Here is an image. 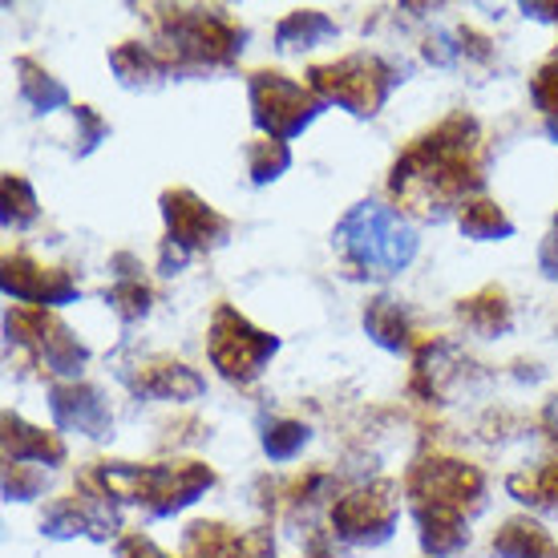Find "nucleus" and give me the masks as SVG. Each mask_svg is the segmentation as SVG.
Returning <instances> with one entry per match:
<instances>
[{
  "mask_svg": "<svg viewBox=\"0 0 558 558\" xmlns=\"http://www.w3.org/2000/svg\"><path fill=\"white\" fill-rule=\"evenodd\" d=\"M486 182V138L474 113L453 110L409 142L389 170V195L417 219H446Z\"/></svg>",
  "mask_w": 558,
  "mask_h": 558,
  "instance_id": "nucleus-1",
  "label": "nucleus"
},
{
  "mask_svg": "<svg viewBox=\"0 0 558 558\" xmlns=\"http://www.w3.org/2000/svg\"><path fill=\"white\" fill-rule=\"evenodd\" d=\"M85 482L110 494L118 506H142L150 518H170L195 506L210 486L215 470L207 461L174 458V461H94Z\"/></svg>",
  "mask_w": 558,
  "mask_h": 558,
  "instance_id": "nucleus-2",
  "label": "nucleus"
},
{
  "mask_svg": "<svg viewBox=\"0 0 558 558\" xmlns=\"http://www.w3.org/2000/svg\"><path fill=\"white\" fill-rule=\"evenodd\" d=\"M154 49L162 53L170 77L174 73H203L227 70L247 41V28L227 9H186V4H167L150 9Z\"/></svg>",
  "mask_w": 558,
  "mask_h": 558,
  "instance_id": "nucleus-3",
  "label": "nucleus"
},
{
  "mask_svg": "<svg viewBox=\"0 0 558 558\" xmlns=\"http://www.w3.org/2000/svg\"><path fill=\"white\" fill-rule=\"evenodd\" d=\"M336 259L352 279H392L417 255V231L397 207L356 203L332 231Z\"/></svg>",
  "mask_w": 558,
  "mask_h": 558,
  "instance_id": "nucleus-4",
  "label": "nucleus"
},
{
  "mask_svg": "<svg viewBox=\"0 0 558 558\" xmlns=\"http://www.w3.org/2000/svg\"><path fill=\"white\" fill-rule=\"evenodd\" d=\"M405 82L401 70L380 53H344L332 61H320L307 70V85L324 106H340L352 118H377L389 94Z\"/></svg>",
  "mask_w": 558,
  "mask_h": 558,
  "instance_id": "nucleus-5",
  "label": "nucleus"
},
{
  "mask_svg": "<svg viewBox=\"0 0 558 558\" xmlns=\"http://www.w3.org/2000/svg\"><path fill=\"white\" fill-rule=\"evenodd\" d=\"M158 207H162V223H167V235H162V247H158V267L167 276L182 271L191 264V255H207L231 239V219L223 210L210 207L207 198H198L195 191H186V186L162 191Z\"/></svg>",
  "mask_w": 558,
  "mask_h": 558,
  "instance_id": "nucleus-6",
  "label": "nucleus"
},
{
  "mask_svg": "<svg viewBox=\"0 0 558 558\" xmlns=\"http://www.w3.org/2000/svg\"><path fill=\"white\" fill-rule=\"evenodd\" d=\"M4 332L21 356L33 368H41L57 380H77V373L89 361V349L73 336V328L57 320L49 307H25L13 304L4 316Z\"/></svg>",
  "mask_w": 558,
  "mask_h": 558,
  "instance_id": "nucleus-7",
  "label": "nucleus"
},
{
  "mask_svg": "<svg viewBox=\"0 0 558 558\" xmlns=\"http://www.w3.org/2000/svg\"><path fill=\"white\" fill-rule=\"evenodd\" d=\"M405 489L409 506H441L453 514L474 518L486 506V474L474 461L449 458V453H425L405 470Z\"/></svg>",
  "mask_w": 558,
  "mask_h": 558,
  "instance_id": "nucleus-8",
  "label": "nucleus"
},
{
  "mask_svg": "<svg viewBox=\"0 0 558 558\" xmlns=\"http://www.w3.org/2000/svg\"><path fill=\"white\" fill-rule=\"evenodd\" d=\"M279 352V336L255 328L239 307L215 304L207 324V356L219 368V377L231 385H252L264 377L267 361Z\"/></svg>",
  "mask_w": 558,
  "mask_h": 558,
  "instance_id": "nucleus-9",
  "label": "nucleus"
},
{
  "mask_svg": "<svg viewBox=\"0 0 558 558\" xmlns=\"http://www.w3.org/2000/svg\"><path fill=\"white\" fill-rule=\"evenodd\" d=\"M247 98H252V122L264 130V138L279 142L304 134L324 113V101L312 94V85L279 70H255L247 77Z\"/></svg>",
  "mask_w": 558,
  "mask_h": 558,
  "instance_id": "nucleus-10",
  "label": "nucleus"
},
{
  "mask_svg": "<svg viewBox=\"0 0 558 558\" xmlns=\"http://www.w3.org/2000/svg\"><path fill=\"white\" fill-rule=\"evenodd\" d=\"M401 522V486L397 482H364L332 498V534L349 546L389 543Z\"/></svg>",
  "mask_w": 558,
  "mask_h": 558,
  "instance_id": "nucleus-11",
  "label": "nucleus"
},
{
  "mask_svg": "<svg viewBox=\"0 0 558 558\" xmlns=\"http://www.w3.org/2000/svg\"><path fill=\"white\" fill-rule=\"evenodd\" d=\"M122 526V510L113 502L110 494H101L98 486H89L82 477V486L61 494L53 502L45 506L41 514V531L49 538H110Z\"/></svg>",
  "mask_w": 558,
  "mask_h": 558,
  "instance_id": "nucleus-12",
  "label": "nucleus"
},
{
  "mask_svg": "<svg viewBox=\"0 0 558 558\" xmlns=\"http://www.w3.org/2000/svg\"><path fill=\"white\" fill-rule=\"evenodd\" d=\"M4 295L25 307H61L73 304L82 288L65 267H49L28 252L4 255Z\"/></svg>",
  "mask_w": 558,
  "mask_h": 558,
  "instance_id": "nucleus-13",
  "label": "nucleus"
},
{
  "mask_svg": "<svg viewBox=\"0 0 558 558\" xmlns=\"http://www.w3.org/2000/svg\"><path fill=\"white\" fill-rule=\"evenodd\" d=\"M182 558H276V538L264 526H231L219 518L191 522L182 534Z\"/></svg>",
  "mask_w": 558,
  "mask_h": 558,
  "instance_id": "nucleus-14",
  "label": "nucleus"
},
{
  "mask_svg": "<svg viewBox=\"0 0 558 558\" xmlns=\"http://www.w3.org/2000/svg\"><path fill=\"white\" fill-rule=\"evenodd\" d=\"M49 413H53L57 429L65 433H82V437H110L113 429V413L106 392L85 385V380H57L49 389Z\"/></svg>",
  "mask_w": 558,
  "mask_h": 558,
  "instance_id": "nucleus-15",
  "label": "nucleus"
},
{
  "mask_svg": "<svg viewBox=\"0 0 558 558\" xmlns=\"http://www.w3.org/2000/svg\"><path fill=\"white\" fill-rule=\"evenodd\" d=\"M130 392L150 397V401H198L207 392V380L198 377L191 364L174 361V356H150L142 361L126 377Z\"/></svg>",
  "mask_w": 558,
  "mask_h": 558,
  "instance_id": "nucleus-16",
  "label": "nucleus"
},
{
  "mask_svg": "<svg viewBox=\"0 0 558 558\" xmlns=\"http://www.w3.org/2000/svg\"><path fill=\"white\" fill-rule=\"evenodd\" d=\"M65 458H70V449L61 441V433H45L16 413H4V461L57 470V465H65Z\"/></svg>",
  "mask_w": 558,
  "mask_h": 558,
  "instance_id": "nucleus-17",
  "label": "nucleus"
},
{
  "mask_svg": "<svg viewBox=\"0 0 558 558\" xmlns=\"http://www.w3.org/2000/svg\"><path fill=\"white\" fill-rule=\"evenodd\" d=\"M413 522H417L421 550L429 558H449L458 555L461 546H470V518L441 510V506H409Z\"/></svg>",
  "mask_w": 558,
  "mask_h": 558,
  "instance_id": "nucleus-18",
  "label": "nucleus"
},
{
  "mask_svg": "<svg viewBox=\"0 0 558 558\" xmlns=\"http://www.w3.org/2000/svg\"><path fill=\"white\" fill-rule=\"evenodd\" d=\"M458 320L474 336L494 340V336H506L510 328H514V304H510L506 288L489 283V288H482V292L458 300Z\"/></svg>",
  "mask_w": 558,
  "mask_h": 558,
  "instance_id": "nucleus-19",
  "label": "nucleus"
},
{
  "mask_svg": "<svg viewBox=\"0 0 558 558\" xmlns=\"http://www.w3.org/2000/svg\"><path fill=\"white\" fill-rule=\"evenodd\" d=\"M364 332L389 352H413L421 344V332H413V320L392 295H377L364 307Z\"/></svg>",
  "mask_w": 558,
  "mask_h": 558,
  "instance_id": "nucleus-20",
  "label": "nucleus"
},
{
  "mask_svg": "<svg viewBox=\"0 0 558 558\" xmlns=\"http://www.w3.org/2000/svg\"><path fill=\"white\" fill-rule=\"evenodd\" d=\"M110 70H113V77H118V82L126 85V89H158V85L170 77L167 61H162V53H158L150 41L113 45Z\"/></svg>",
  "mask_w": 558,
  "mask_h": 558,
  "instance_id": "nucleus-21",
  "label": "nucleus"
},
{
  "mask_svg": "<svg viewBox=\"0 0 558 558\" xmlns=\"http://www.w3.org/2000/svg\"><path fill=\"white\" fill-rule=\"evenodd\" d=\"M494 555L498 558H558V543L538 518L518 514V518H506L502 526L494 531Z\"/></svg>",
  "mask_w": 558,
  "mask_h": 558,
  "instance_id": "nucleus-22",
  "label": "nucleus"
},
{
  "mask_svg": "<svg viewBox=\"0 0 558 558\" xmlns=\"http://www.w3.org/2000/svg\"><path fill=\"white\" fill-rule=\"evenodd\" d=\"M113 264L126 267V271H113V283L106 288V304L118 312V320L122 324H134L142 320L146 312H150V283H146V276H142V264L134 259V255H113Z\"/></svg>",
  "mask_w": 558,
  "mask_h": 558,
  "instance_id": "nucleus-23",
  "label": "nucleus"
},
{
  "mask_svg": "<svg viewBox=\"0 0 558 558\" xmlns=\"http://www.w3.org/2000/svg\"><path fill=\"white\" fill-rule=\"evenodd\" d=\"M13 70H16V98L25 101L33 113H53L61 106H70L65 82L45 70L37 57H16Z\"/></svg>",
  "mask_w": 558,
  "mask_h": 558,
  "instance_id": "nucleus-24",
  "label": "nucleus"
},
{
  "mask_svg": "<svg viewBox=\"0 0 558 558\" xmlns=\"http://www.w3.org/2000/svg\"><path fill=\"white\" fill-rule=\"evenodd\" d=\"M506 489H510V498H518V502L538 510V514H558V458L514 470L506 477Z\"/></svg>",
  "mask_w": 558,
  "mask_h": 558,
  "instance_id": "nucleus-25",
  "label": "nucleus"
},
{
  "mask_svg": "<svg viewBox=\"0 0 558 558\" xmlns=\"http://www.w3.org/2000/svg\"><path fill=\"white\" fill-rule=\"evenodd\" d=\"M336 37V21L320 9H292L276 25V49L279 53H304V49H316V45L332 41Z\"/></svg>",
  "mask_w": 558,
  "mask_h": 558,
  "instance_id": "nucleus-26",
  "label": "nucleus"
},
{
  "mask_svg": "<svg viewBox=\"0 0 558 558\" xmlns=\"http://www.w3.org/2000/svg\"><path fill=\"white\" fill-rule=\"evenodd\" d=\"M458 227H461V235L474 239V243H502V239L514 235V219L502 210V203H494V198H486V195L470 198V203L458 210Z\"/></svg>",
  "mask_w": 558,
  "mask_h": 558,
  "instance_id": "nucleus-27",
  "label": "nucleus"
},
{
  "mask_svg": "<svg viewBox=\"0 0 558 558\" xmlns=\"http://www.w3.org/2000/svg\"><path fill=\"white\" fill-rule=\"evenodd\" d=\"M288 167H292V146H288V142L255 138L252 146H247V174H252L255 186L276 182Z\"/></svg>",
  "mask_w": 558,
  "mask_h": 558,
  "instance_id": "nucleus-28",
  "label": "nucleus"
},
{
  "mask_svg": "<svg viewBox=\"0 0 558 558\" xmlns=\"http://www.w3.org/2000/svg\"><path fill=\"white\" fill-rule=\"evenodd\" d=\"M312 441V429H307L304 421H295V417H276V421H267V429H264V453L271 461H292L300 458V449Z\"/></svg>",
  "mask_w": 558,
  "mask_h": 558,
  "instance_id": "nucleus-29",
  "label": "nucleus"
},
{
  "mask_svg": "<svg viewBox=\"0 0 558 558\" xmlns=\"http://www.w3.org/2000/svg\"><path fill=\"white\" fill-rule=\"evenodd\" d=\"M0 191H4V227L16 231V227H28L37 219V191L28 186V179L21 170H9L0 179Z\"/></svg>",
  "mask_w": 558,
  "mask_h": 558,
  "instance_id": "nucleus-30",
  "label": "nucleus"
},
{
  "mask_svg": "<svg viewBox=\"0 0 558 558\" xmlns=\"http://www.w3.org/2000/svg\"><path fill=\"white\" fill-rule=\"evenodd\" d=\"M531 98H534V106H538V113H543L546 134H550V138L558 142V49L550 57H546L538 70H534V77H531Z\"/></svg>",
  "mask_w": 558,
  "mask_h": 558,
  "instance_id": "nucleus-31",
  "label": "nucleus"
},
{
  "mask_svg": "<svg viewBox=\"0 0 558 558\" xmlns=\"http://www.w3.org/2000/svg\"><path fill=\"white\" fill-rule=\"evenodd\" d=\"M41 489H45V470L4 461V498L9 502H33Z\"/></svg>",
  "mask_w": 558,
  "mask_h": 558,
  "instance_id": "nucleus-32",
  "label": "nucleus"
},
{
  "mask_svg": "<svg viewBox=\"0 0 558 558\" xmlns=\"http://www.w3.org/2000/svg\"><path fill=\"white\" fill-rule=\"evenodd\" d=\"M73 138H77V154H94L110 138V122L94 106H73Z\"/></svg>",
  "mask_w": 558,
  "mask_h": 558,
  "instance_id": "nucleus-33",
  "label": "nucleus"
},
{
  "mask_svg": "<svg viewBox=\"0 0 558 558\" xmlns=\"http://www.w3.org/2000/svg\"><path fill=\"white\" fill-rule=\"evenodd\" d=\"M118 558H174V555H167L162 546L154 543V538H146L142 531H126L118 538Z\"/></svg>",
  "mask_w": 558,
  "mask_h": 558,
  "instance_id": "nucleus-34",
  "label": "nucleus"
},
{
  "mask_svg": "<svg viewBox=\"0 0 558 558\" xmlns=\"http://www.w3.org/2000/svg\"><path fill=\"white\" fill-rule=\"evenodd\" d=\"M304 558H344L340 555V538L332 531H312L307 534Z\"/></svg>",
  "mask_w": 558,
  "mask_h": 558,
  "instance_id": "nucleus-35",
  "label": "nucleus"
},
{
  "mask_svg": "<svg viewBox=\"0 0 558 558\" xmlns=\"http://www.w3.org/2000/svg\"><path fill=\"white\" fill-rule=\"evenodd\" d=\"M538 267H543L546 279H558V215H555V227H550V235H546L543 247H538Z\"/></svg>",
  "mask_w": 558,
  "mask_h": 558,
  "instance_id": "nucleus-36",
  "label": "nucleus"
},
{
  "mask_svg": "<svg viewBox=\"0 0 558 558\" xmlns=\"http://www.w3.org/2000/svg\"><path fill=\"white\" fill-rule=\"evenodd\" d=\"M538 429L546 433V441H550V449H555L558 458V397H550L543 405V413H538Z\"/></svg>",
  "mask_w": 558,
  "mask_h": 558,
  "instance_id": "nucleus-37",
  "label": "nucleus"
},
{
  "mask_svg": "<svg viewBox=\"0 0 558 558\" xmlns=\"http://www.w3.org/2000/svg\"><path fill=\"white\" fill-rule=\"evenodd\" d=\"M522 13L534 16V21H550V25H558V4H526Z\"/></svg>",
  "mask_w": 558,
  "mask_h": 558,
  "instance_id": "nucleus-38",
  "label": "nucleus"
}]
</instances>
